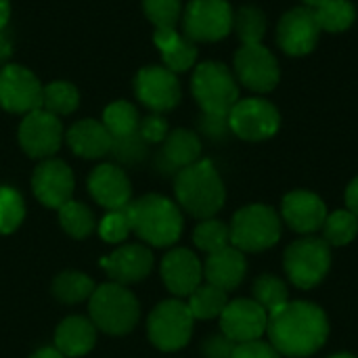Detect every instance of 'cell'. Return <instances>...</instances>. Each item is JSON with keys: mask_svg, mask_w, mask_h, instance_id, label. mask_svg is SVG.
<instances>
[{"mask_svg": "<svg viewBox=\"0 0 358 358\" xmlns=\"http://www.w3.org/2000/svg\"><path fill=\"white\" fill-rule=\"evenodd\" d=\"M88 191L94 201L107 210L126 208L132 201V185L122 168L113 164H101L88 176Z\"/></svg>", "mask_w": 358, "mask_h": 358, "instance_id": "44dd1931", "label": "cell"}, {"mask_svg": "<svg viewBox=\"0 0 358 358\" xmlns=\"http://www.w3.org/2000/svg\"><path fill=\"white\" fill-rule=\"evenodd\" d=\"M96 344V327L86 317H67L55 331V348L65 358L88 355Z\"/></svg>", "mask_w": 358, "mask_h": 358, "instance_id": "cb8c5ba5", "label": "cell"}, {"mask_svg": "<svg viewBox=\"0 0 358 358\" xmlns=\"http://www.w3.org/2000/svg\"><path fill=\"white\" fill-rule=\"evenodd\" d=\"M233 17L227 0H191L182 15L185 36L193 42H218L231 34Z\"/></svg>", "mask_w": 358, "mask_h": 358, "instance_id": "9c48e42d", "label": "cell"}, {"mask_svg": "<svg viewBox=\"0 0 358 358\" xmlns=\"http://www.w3.org/2000/svg\"><path fill=\"white\" fill-rule=\"evenodd\" d=\"M317 21L321 25V31H346L357 17L355 4L350 0H327L325 4L315 8Z\"/></svg>", "mask_w": 358, "mask_h": 358, "instance_id": "4dcf8cb0", "label": "cell"}, {"mask_svg": "<svg viewBox=\"0 0 358 358\" xmlns=\"http://www.w3.org/2000/svg\"><path fill=\"white\" fill-rule=\"evenodd\" d=\"M164 157L168 164H172L178 170L199 162V157H201L199 136L191 130H185V128L170 132L164 141Z\"/></svg>", "mask_w": 358, "mask_h": 358, "instance_id": "484cf974", "label": "cell"}, {"mask_svg": "<svg viewBox=\"0 0 358 358\" xmlns=\"http://www.w3.org/2000/svg\"><path fill=\"white\" fill-rule=\"evenodd\" d=\"M233 348H235V342H231L227 336H214L206 340L203 355L206 358H231Z\"/></svg>", "mask_w": 358, "mask_h": 358, "instance_id": "b9f144b4", "label": "cell"}, {"mask_svg": "<svg viewBox=\"0 0 358 358\" xmlns=\"http://www.w3.org/2000/svg\"><path fill=\"white\" fill-rule=\"evenodd\" d=\"M229 130L243 141H266L281 126L279 109L266 99H239L227 115Z\"/></svg>", "mask_w": 358, "mask_h": 358, "instance_id": "30bf717a", "label": "cell"}, {"mask_svg": "<svg viewBox=\"0 0 358 358\" xmlns=\"http://www.w3.org/2000/svg\"><path fill=\"white\" fill-rule=\"evenodd\" d=\"M138 111L128 101H115L103 111V126L109 130L113 141H126L138 132Z\"/></svg>", "mask_w": 358, "mask_h": 358, "instance_id": "83f0119b", "label": "cell"}, {"mask_svg": "<svg viewBox=\"0 0 358 358\" xmlns=\"http://www.w3.org/2000/svg\"><path fill=\"white\" fill-rule=\"evenodd\" d=\"M40 80L23 65L6 63L0 67V107L10 113H31L42 109Z\"/></svg>", "mask_w": 358, "mask_h": 358, "instance_id": "8fae6325", "label": "cell"}, {"mask_svg": "<svg viewBox=\"0 0 358 358\" xmlns=\"http://www.w3.org/2000/svg\"><path fill=\"white\" fill-rule=\"evenodd\" d=\"M203 279V266L199 258L187 250V248H176L168 252L162 260V281L178 298H189Z\"/></svg>", "mask_w": 358, "mask_h": 358, "instance_id": "d6986e66", "label": "cell"}, {"mask_svg": "<svg viewBox=\"0 0 358 358\" xmlns=\"http://www.w3.org/2000/svg\"><path fill=\"white\" fill-rule=\"evenodd\" d=\"M63 143L61 120L44 109L27 113L19 126V145L21 149L36 159L52 157Z\"/></svg>", "mask_w": 358, "mask_h": 358, "instance_id": "4fadbf2b", "label": "cell"}, {"mask_svg": "<svg viewBox=\"0 0 358 358\" xmlns=\"http://www.w3.org/2000/svg\"><path fill=\"white\" fill-rule=\"evenodd\" d=\"M174 193L178 206L199 220L214 218L227 199L222 178L210 159H199L178 170L174 178Z\"/></svg>", "mask_w": 358, "mask_h": 358, "instance_id": "7a4b0ae2", "label": "cell"}, {"mask_svg": "<svg viewBox=\"0 0 358 358\" xmlns=\"http://www.w3.org/2000/svg\"><path fill=\"white\" fill-rule=\"evenodd\" d=\"M25 218V203L19 191L0 187V235L15 233Z\"/></svg>", "mask_w": 358, "mask_h": 358, "instance_id": "8d00e7d4", "label": "cell"}, {"mask_svg": "<svg viewBox=\"0 0 358 358\" xmlns=\"http://www.w3.org/2000/svg\"><path fill=\"white\" fill-rule=\"evenodd\" d=\"M235 76L254 92H271L281 78L275 55L262 44H241L235 52Z\"/></svg>", "mask_w": 358, "mask_h": 358, "instance_id": "7c38bea8", "label": "cell"}, {"mask_svg": "<svg viewBox=\"0 0 358 358\" xmlns=\"http://www.w3.org/2000/svg\"><path fill=\"white\" fill-rule=\"evenodd\" d=\"M254 300L271 315L289 302V292L281 279L273 275H262L254 283Z\"/></svg>", "mask_w": 358, "mask_h": 358, "instance_id": "d590c367", "label": "cell"}, {"mask_svg": "<svg viewBox=\"0 0 358 358\" xmlns=\"http://www.w3.org/2000/svg\"><path fill=\"white\" fill-rule=\"evenodd\" d=\"M59 222H61L63 231L67 235H71L73 239L88 237L96 227V220H94V214L90 212V208H86L84 203L73 201V199L59 208Z\"/></svg>", "mask_w": 358, "mask_h": 358, "instance_id": "1f68e13d", "label": "cell"}, {"mask_svg": "<svg viewBox=\"0 0 358 358\" xmlns=\"http://www.w3.org/2000/svg\"><path fill=\"white\" fill-rule=\"evenodd\" d=\"M231 245L239 252H264L281 237L279 214L264 203H252L235 212L231 224Z\"/></svg>", "mask_w": 358, "mask_h": 358, "instance_id": "8992f818", "label": "cell"}, {"mask_svg": "<svg viewBox=\"0 0 358 358\" xmlns=\"http://www.w3.org/2000/svg\"><path fill=\"white\" fill-rule=\"evenodd\" d=\"M145 143H162L168 136V122L159 115H147L145 120L138 122V132H136Z\"/></svg>", "mask_w": 358, "mask_h": 358, "instance_id": "ab89813d", "label": "cell"}, {"mask_svg": "<svg viewBox=\"0 0 358 358\" xmlns=\"http://www.w3.org/2000/svg\"><path fill=\"white\" fill-rule=\"evenodd\" d=\"M323 233L329 245H348L358 235V218L350 210H336L327 214Z\"/></svg>", "mask_w": 358, "mask_h": 358, "instance_id": "836d02e7", "label": "cell"}, {"mask_svg": "<svg viewBox=\"0 0 358 358\" xmlns=\"http://www.w3.org/2000/svg\"><path fill=\"white\" fill-rule=\"evenodd\" d=\"M346 210H350L358 218V176L346 189Z\"/></svg>", "mask_w": 358, "mask_h": 358, "instance_id": "7bdbcfd3", "label": "cell"}, {"mask_svg": "<svg viewBox=\"0 0 358 358\" xmlns=\"http://www.w3.org/2000/svg\"><path fill=\"white\" fill-rule=\"evenodd\" d=\"M248 271V262L243 252L233 245H227L214 254H208L203 264V277L210 285L220 287L222 292H231L239 287Z\"/></svg>", "mask_w": 358, "mask_h": 358, "instance_id": "7402d4cb", "label": "cell"}, {"mask_svg": "<svg viewBox=\"0 0 358 358\" xmlns=\"http://www.w3.org/2000/svg\"><path fill=\"white\" fill-rule=\"evenodd\" d=\"M268 344L283 357L304 358L319 352L329 336L323 308L313 302H287L268 315Z\"/></svg>", "mask_w": 358, "mask_h": 358, "instance_id": "6da1fadb", "label": "cell"}, {"mask_svg": "<svg viewBox=\"0 0 358 358\" xmlns=\"http://www.w3.org/2000/svg\"><path fill=\"white\" fill-rule=\"evenodd\" d=\"M153 42L162 52L164 59V67H168L170 71L178 73V71H187L195 65L197 61V48L195 42L189 40L187 36L178 34L176 27H162L155 29L153 34Z\"/></svg>", "mask_w": 358, "mask_h": 358, "instance_id": "d4e9b609", "label": "cell"}, {"mask_svg": "<svg viewBox=\"0 0 358 358\" xmlns=\"http://www.w3.org/2000/svg\"><path fill=\"white\" fill-rule=\"evenodd\" d=\"M99 233L103 237V241L107 243H122L128 239V235L132 233V222H130V214H128V206L120 208V210H109L105 214V218L99 224Z\"/></svg>", "mask_w": 358, "mask_h": 358, "instance_id": "f35d334b", "label": "cell"}, {"mask_svg": "<svg viewBox=\"0 0 358 358\" xmlns=\"http://www.w3.org/2000/svg\"><path fill=\"white\" fill-rule=\"evenodd\" d=\"M233 29L241 44H260L266 34V15L258 6H241L233 17Z\"/></svg>", "mask_w": 358, "mask_h": 358, "instance_id": "d6a6232c", "label": "cell"}, {"mask_svg": "<svg viewBox=\"0 0 358 358\" xmlns=\"http://www.w3.org/2000/svg\"><path fill=\"white\" fill-rule=\"evenodd\" d=\"M13 52V46H10V40L4 31H0V65H6L8 57Z\"/></svg>", "mask_w": 358, "mask_h": 358, "instance_id": "ee69618b", "label": "cell"}, {"mask_svg": "<svg viewBox=\"0 0 358 358\" xmlns=\"http://www.w3.org/2000/svg\"><path fill=\"white\" fill-rule=\"evenodd\" d=\"M132 231L155 248L174 245L182 235V212L164 195H145L128 203Z\"/></svg>", "mask_w": 358, "mask_h": 358, "instance_id": "3957f363", "label": "cell"}, {"mask_svg": "<svg viewBox=\"0 0 358 358\" xmlns=\"http://www.w3.org/2000/svg\"><path fill=\"white\" fill-rule=\"evenodd\" d=\"M113 136L96 120H82L67 130V145L69 149L86 159H96L107 155L113 149Z\"/></svg>", "mask_w": 358, "mask_h": 358, "instance_id": "603a6c76", "label": "cell"}, {"mask_svg": "<svg viewBox=\"0 0 358 358\" xmlns=\"http://www.w3.org/2000/svg\"><path fill=\"white\" fill-rule=\"evenodd\" d=\"M29 358H65L57 348H40V350H36L34 355Z\"/></svg>", "mask_w": 358, "mask_h": 358, "instance_id": "bcb514c9", "label": "cell"}, {"mask_svg": "<svg viewBox=\"0 0 358 358\" xmlns=\"http://www.w3.org/2000/svg\"><path fill=\"white\" fill-rule=\"evenodd\" d=\"M191 90L210 117H227L239 101V86L233 71L218 61H206L195 67Z\"/></svg>", "mask_w": 358, "mask_h": 358, "instance_id": "5b68a950", "label": "cell"}, {"mask_svg": "<svg viewBox=\"0 0 358 358\" xmlns=\"http://www.w3.org/2000/svg\"><path fill=\"white\" fill-rule=\"evenodd\" d=\"M281 216L292 231L310 235L323 229L327 220V206L310 191H292L283 197Z\"/></svg>", "mask_w": 358, "mask_h": 358, "instance_id": "ffe728a7", "label": "cell"}, {"mask_svg": "<svg viewBox=\"0 0 358 358\" xmlns=\"http://www.w3.org/2000/svg\"><path fill=\"white\" fill-rule=\"evenodd\" d=\"M101 268L113 283L132 285L143 281L153 268V254L141 243H126L101 260Z\"/></svg>", "mask_w": 358, "mask_h": 358, "instance_id": "ac0fdd59", "label": "cell"}, {"mask_svg": "<svg viewBox=\"0 0 358 358\" xmlns=\"http://www.w3.org/2000/svg\"><path fill=\"white\" fill-rule=\"evenodd\" d=\"M306 6H310V8H317V6H321V4H325L327 0H302Z\"/></svg>", "mask_w": 358, "mask_h": 358, "instance_id": "7dc6e473", "label": "cell"}, {"mask_svg": "<svg viewBox=\"0 0 358 358\" xmlns=\"http://www.w3.org/2000/svg\"><path fill=\"white\" fill-rule=\"evenodd\" d=\"M231 358H279V352L268 342L254 340V342L235 344Z\"/></svg>", "mask_w": 358, "mask_h": 358, "instance_id": "60d3db41", "label": "cell"}, {"mask_svg": "<svg viewBox=\"0 0 358 358\" xmlns=\"http://www.w3.org/2000/svg\"><path fill=\"white\" fill-rule=\"evenodd\" d=\"M329 358H357V357H352V355H346V352H342V355H334V357H329Z\"/></svg>", "mask_w": 358, "mask_h": 358, "instance_id": "c3c4849f", "label": "cell"}, {"mask_svg": "<svg viewBox=\"0 0 358 358\" xmlns=\"http://www.w3.org/2000/svg\"><path fill=\"white\" fill-rule=\"evenodd\" d=\"M8 17H10V2L8 0H0V31L6 27Z\"/></svg>", "mask_w": 358, "mask_h": 358, "instance_id": "f6af8a7d", "label": "cell"}, {"mask_svg": "<svg viewBox=\"0 0 358 358\" xmlns=\"http://www.w3.org/2000/svg\"><path fill=\"white\" fill-rule=\"evenodd\" d=\"M193 241L201 252L214 254V252L231 245V229L222 220L208 218V220H201L197 224V229L193 233Z\"/></svg>", "mask_w": 358, "mask_h": 358, "instance_id": "e575fe53", "label": "cell"}, {"mask_svg": "<svg viewBox=\"0 0 358 358\" xmlns=\"http://www.w3.org/2000/svg\"><path fill=\"white\" fill-rule=\"evenodd\" d=\"M143 8H145L147 19L155 25V29L176 27L182 15L180 0H143Z\"/></svg>", "mask_w": 358, "mask_h": 358, "instance_id": "74e56055", "label": "cell"}, {"mask_svg": "<svg viewBox=\"0 0 358 358\" xmlns=\"http://www.w3.org/2000/svg\"><path fill=\"white\" fill-rule=\"evenodd\" d=\"M80 94L78 88L69 82H50L42 90V109L52 113V115H69L78 109Z\"/></svg>", "mask_w": 358, "mask_h": 358, "instance_id": "f546056e", "label": "cell"}, {"mask_svg": "<svg viewBox=\"0 0 358 358\" xmlns=\"http://www.w3.org/2000/svg\"><path fill=\"white\" fill-rule=\"evenodd\" d=\"M321 36V25L317 21L315 8L296 6L287 10L277 25V42L283 52L292 57H302L315 50Z\"/></svg>", "mask_w": 358, "mask_h": 358, "instance_id": "5bb4252c", "label": "cell"}, {"mask_svg": "<svg viewBox=\"0 0 358 358\" xmlns=\"http://www.w3.org/2000/svg\"><path fill=\"white\" fill-rule=\"evenodd\" d=\"M227 304H229L227 292H222L220 287H214L210 283L199 285L189 296V302H187L193 319H203V321L220 317L222 310L227 308Z\"/></svg>", "mask_w": 358, "mask_h": 358, "instance_id": "f1b7e54d", "label": "cell"}, {"mask_svg": "<svg viewBox=\"0 0 358 358\" xmlns=\"http://www.w3.org/2000/svg\"><path fill=\"white\" fill-rule=\"evenodd\" d=\"M268 325V313L256 300H233L220 315V329L235 344L260 340Z\"/></svg>", "mask_w": 358, "mask_h": 358, "instance_id": "2e32d148", "label": "cell"}, {"mask_svg": "<svg viewBox=\"0 0 358 358\" xmlns=\"http://www.w3.org/2000/svg\"><path fill=\"white\" fill-rule=\"evenodd\" d=\"M90 321L96 329L109 336L130 334L141 317V306L134 294L120 283H105L94 289L88 300Z\"/></svg>", "mask_w": 358, "mask_h": 358, "instance_id": "277c9868", "label": "cell"}, {"mask_svg": "<svg viewBox=\"0 0 358 358\" xmlns=\"http://www.w3.org/2000/svg\"><path fill=\"white\" fill-rule=\"evenodd\" d=\"M134 92L138 101L155 113L170 111L180 101V84L176 80V73L164 65L143 67L136 73Z\"/></svg>", "mask_w": 358, "mask_h": 358, "instance_id": "9a60e30c", "label": "cell"}, {"mask_svg": "<svg viewBox=\"0 0 358 358\" xmlns=\"http://www.w3.org/2000/svg\"><path fill=\"white\" fill-rule=\"evenodd\" d=\"M31 189L42 206L59 210L61 206L71 201L76 189L73 172L65 162L48 157L34 170Z\"/></svg>", "mask_w": 358, "mask_h": 358, "instance_id": "e0dca14e", "label": "cell"}, {"mask_svg": "<svg viewBox=\"0 0 358 358\" xmlns=\"http://www.w3.org/2000/svg\"><path fill=\"white\" fill-rule=\"evenodd\" d=\"M193 315L180 300H166L153 308L147 321V334L155 348L164 352L180 350L193 336Z\"/></svg>", "mask_w": 358, "mask_h": 358, "instance_id": "ba28073f", "label": "cell"}, {"mask_svg": "<svg viewBox=\"0 0 358 358\" xmlns=\"http://www.w3.org/2000/svg\"><path fill=\"white\" fill-rule=\"evenodd\" d=\"M94 289V281L80 271H63L52 281V296L63 304H80L90 300Z\"/></svg>", "mask_w": 358, "mask_h": 358, "instance_id": "4316f807", "label": "cell"}, {"mask_svg": "<svg viewBox=\"0 0 358 358\" xmlns=\"http://www.w3.org/2000/svg\"><path fill=\"white\" fill-rule=\"evenodd\" d=\"M283 266L289 281L300 289L317 287L329 273V243L319 237H302L294 241L283 256Z\"/></svg>", "mask_w": 358, "mask_h": 358, "instance_id": "52a82bcc", "label": "cell"}]
</instances>
